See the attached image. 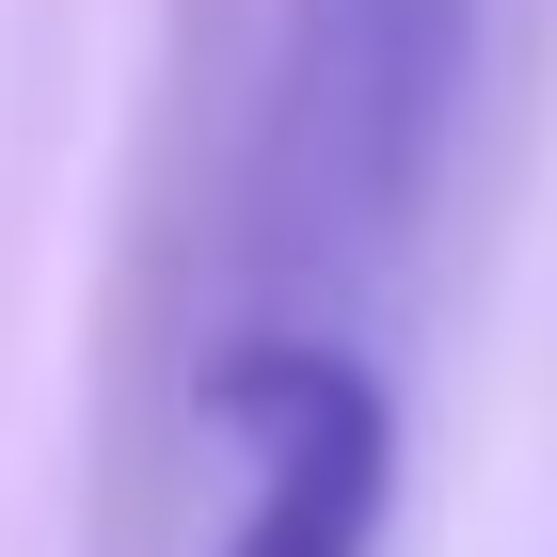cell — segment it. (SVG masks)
<instances>
[{
    "mask_svg": "<svg viewBox=\"0 0 557 557\" xmlns=\"http://www.w3.org/2000/svg\"><path fill=\"white\" fill-rule=\"evenodd\" d=\"M462 64H478V0H271L256 160H239L256 287H350L414 239L446 128H462Z\"/></svg>",
    "mask_w": 557,
    "mask_h": 557,
    "instance_id": "6da1fadb",
    "label": "cell"
},
{
    "mask_svg": "<svg viewBox=\"0 0 557 557\" xmlns=\"http://www.w3.org/2000/svg\"><path fill=\"white\" fill-rule=\"evenodd\" d=\"M191 414H208L223 462H239L208 557H383L398 414H383V383H367L350 335H223Z\"/></svg>",
    "mask_w": 557,
    "mask_h": 557,
    "instance_id": "7a4b0ae2",
    "label": "cell"
}]
</instances>
